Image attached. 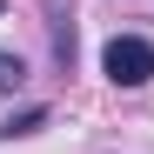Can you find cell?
Instances as JSON below:
<instances>
[{"label":"cell","mask_w":154,"mask_h":154,"mask_svg":"<svg viewBox=\"0 0 154 154\" xmlns=\"http://www.w3.org/2000/svg\"><path fill=\"white\" fill-rule=\"evenodd\" d=\"M20 81H27V67H20V54H0V94H14Z\"/></svg>","instance_id":"7a4b0ae2"},{"label":"cell","mask_w":154,"mask_h":154,"mask_svg":"<svg viewBox=\"0 0 154 154\" xmlns=\"http://www.w3.org/2000/svg\"><path fill=\"white\" fill-rule=\"evenodd\" d=\"M100 67H107L114 87H141L147 74H154V40H141V34H114L107 54H100Z\"/></svg>","instance_id":"6da1fadb"}]
</instances>
